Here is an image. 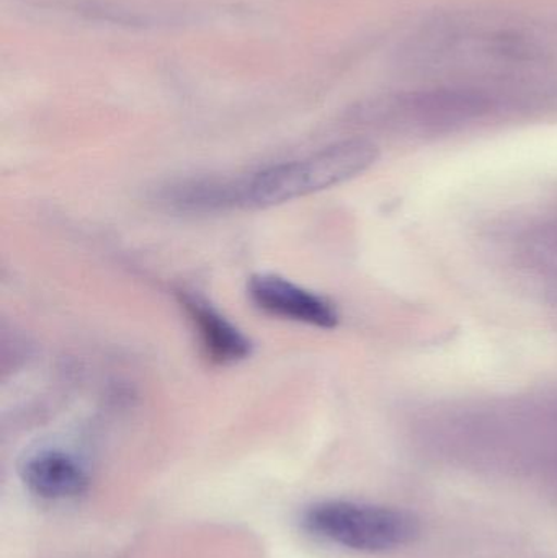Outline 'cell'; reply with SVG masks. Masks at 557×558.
Segmentation results:
<instances>
[{
  "label": "cell",
  "mask_w": 557,
  "mask_h": 558,
  "mask_svg": "<svg viewBox=\"0 0 557 558\" xmlns=\"http://www.w3.org/2000/svg\"><path fill=\"white\" fill-rule=\"evenodd\" d=\"M180 304L189 314L203 351L211 363L229 366L251 356V340L208 301L199 295L182 292Z\"/></svg>",
  "instance_id": "cell-5"
},
{
  "label": "cell",
  "mask_w": 557,
  "mask_h": 558,
  "mask_svg": "<svg viewBox=\"0 0 557 558\" xmlns=\"http://www.w3.org/2000/svg\"><path fill=\"white\" fill-rule=\"evenodd\" d=\"M23 484L48 501L74 500L87 492L88 474L77 458L62 449H39L20 468Z\"/></svg>",
  "instance_id": "cell-4"
},
{
  "label": "cell",
  "mask_w": 557,
  "mask_h": 558,
  "mask_svg": "<svg viewBox=\"0 0 557 558\" xmlns=\"http://www.w3.org/2000/svg\"><path fill=\"white\" fill-rule=\"evenodd\" d=\"M252 304L271 317L330 330L339 325L340 315L332 302L316 292L294 284L277 275H257L247 284Z\"/></svg>",
  "instance_id": "cell-3"
},
{
  "label": "cell",
  "mask_w": 557,
  "mask_h": 558,
  "mask_svg": "<svg viewBox=\"0 0 557 558\" xmlns=\"http://www.w3.org/2000/svg\"><path fill=\"white\" fill-rule=\"evenodd\" d=\"M301 521L313 536L356 553H388L414 543L421 533L411 513L355 501H319L304 510Z\"/></svg>",
  "instance_id": "cell-2"
},
{
  "label": "cell",
  "mask_w": 557,
  "mask_h": 558,
  "mask_svg": "<svg viewBox=\"0 0 557 558\" xmlns=\"http://www.w3.org/2000/svg\"><path fill=\"white\" fill-rule=\"evenodd\" d=\"M378 159V147L350 140L301 159L275 163L238 180H215L218 211L271 208L355 179Z\"/></svg>",
  "instance_id": "cell-1"
}]
</instances>
